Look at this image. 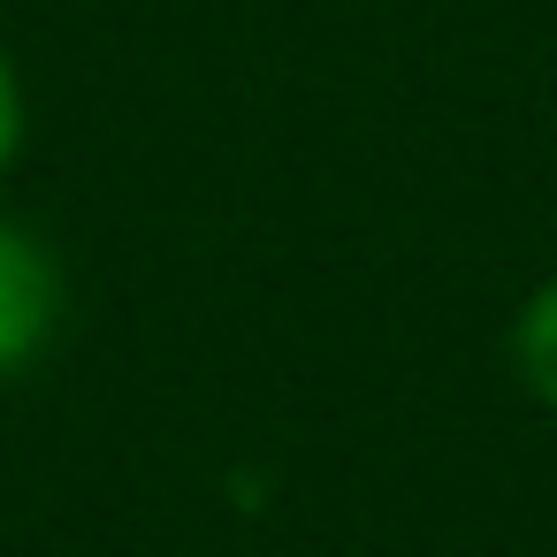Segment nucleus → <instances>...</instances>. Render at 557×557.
Instances as JSON below:
<instances>
[{
    "label": "nucleus",
    "mask_w": 557,
    "mask_h": 557,
    "mask_svg": "<svg viewBox=\"0 0 557 557\" xmlns=\"http://www.w3.org/2000/svg\"><path fill=\"white\" fill-rule=\"evenodd\" d=\"M62 306H70V283H62L54 245L0 207V382L24 374L54 344Z\"/></svg>",
    "instance_id": "1"
},
{
    "label": "nucleus",
    "mask_w": 557,
    "mask_h": 557,
    "mask_svg": "<svg viewBox=\"0 0 557 557\" xmlns=\"http://www.w3.org/2000/svg\"><path fill=\"white\" fill-rule=\"evenodd\" d=\"M24 138H32V92H24V70H16V54L0 47V176L16 169Z\"/></svg>",
    "instance_id": "3"
},
{
    "label": "nucleus",
    "mask_w": 557,
    "mask_h": 557,
    "mask_svg": "<svg viewBox=\"0 0 557 557\" xmlns=\"http://www.w3.org/2000/svg\"><path fill=\"white\" fill-rule=\"evenodd\" d=\"M511 367H519L527 397L557 412V275H542L527 290V306L511 313Z\"/></svg>",
    "instance_id": "2"
}]
</instances>
